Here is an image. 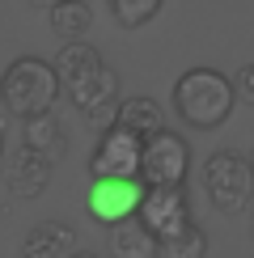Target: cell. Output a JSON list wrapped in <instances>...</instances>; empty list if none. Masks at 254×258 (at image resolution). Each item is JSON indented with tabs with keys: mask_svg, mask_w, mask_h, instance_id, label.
Segmentation results:
<instances>
[{
	"mask_svg": "<svg viewBox=\"0 0 254 258\" xmlns=\"http://www.w3.org/2000/svg\"><path fill=\"white\" fill-rule=\"evenodd\" d=\"M140 195H144L140 178H93V186H89V216H93V224H114V220L136 216Z\"/></svg>",
	"mask_w": 254,
	"mask_h": 258,
	"instance_id": "8992f818",
	"label": "cell"
},
{
	"mask_svg": "<svg viewBox=\"0 0 254 258\" xmlns=\"http://www.w3.org/2000/svg\"><path fill=\"white\" fill-rule=\"evenodd\" d=\"M114 123L144 140V136H153V132L165 127V110L157 106V98H127V102L114 106Z\"/></svg>",
	"mask_w": 254,
	"mask_h": 258,
	"instance_id": "7c38bea8",
	"label": "cell"
},
{
	"mask_svg": "<svg viewBox=\"0 0 254 258\" xmlns=\"http://www.w3.org/2000/svg\"><path fill=\"white\" fill-rule=\"evenodd\" d=\"M51 165H55V161H47L42 153L21 148L13 169H9V195L13 199H38L42 190H47V182H51Z\"/></svg>",
	"mask_w": 254,
	"mask_h": 258,
	"instance_id": "9c48e42d",
	"label": "cell"
},
{
	"mask_svg": "<svg viewBox=\"0 0 254 258\" xmlns=\"http://www.w3.org/2000/svg\"><path fill=\"white\" fill-rule=\"evenodd\" d=\"M233 81L216 68H186L174 81V114L195 132H212L233 114Z\"/></svg>",
	"mask_w": 254,
	"mask_h": 258,
	"instance_id": "6da1fadb",
	"label": "cell"
},
{
	"mask_svg": "<svg viewBox=\"0 0 254 258\" xmlns=\"http://www.w3.org/2000/svg\"><path fill=\"white\" fill-rule=\"evenodd\" d=\"M186 169H190V148L178 132L161 127V132L140 140V169H136V178L144 186H178L186 178Z\"/></svg>",
	"mask_w": 254,
	"mask_h": 258,
	"instance_id": "277c9868",
	"label": "cell"
},
{
	"mask_svg": "<svg viewBox=\"0 0 254 258\" xmlns=\"http://www.w3.org/2000/svg\"><path fill=\"white\" fill-rule=\"evenodd\" d=\"M68 258H98V254H68Z\"/></svg>",
	"mask_w": 254,
	"mask_h": 258,
	"instance_id": "7402d4cb",
	"label": "cell"
},
{
	"mask_svg": "<svg viewBox=\"0 0 254 258\" xmlns=\"http://www.w3.org/2000/svg\"><path fill=\"white\" fill-rule=\"evenodd\" d=\"M233 93H237L241 102L254 106V63H246V68H237V81H233Z\"/></svg>",
	"mask_w": 254,
	"mask_h": 258,
	"instance_id": "d6986e66",
	"label": "cell"
},
{
	"mask_svg": "<svg viewBox=\"0 0 254 258\" xmlns=\"http://www.w3.org/2000/svg\"><path fill=\"white\" fill-rule=\"evenodd\" d=\"M89 21H93V9L85 0H55L51 5V34L64 38V42L81 38L89 30Z\"/></svg>",
	"mask_w": 254,
	"mask_h": 258,
	"instance_id": "2e32d148",
	"label": "cell"
},
{
	"mask_svg": "<svg viewBox=\"0 0 254 258\" xmlns=\"http://www.w3.org/2000/svg\"><path fill=\"white\" fill-rule=\"evenodd\" d=\"M165 0H106V9H110V17L119 21L123 30H136V26H148L157 13H161Z\"/></svg>",
	"mask_w": 254,
	"mask_h": 258,
	"instance_id": "e0dca14e",
	"label": "cell"
},
{
	"mask_svg": "<svg viewBox=\"0 0 254 258\" xmlns=\"http://www.w3.org/2000/svg\"><path fill=\"white\" fill-rule=\"evenodd\" d=\"M0 161H5V127H0Z\"/></svg>",
	"mask_w": 254,
	"mask_h": 258,
	"instance_id": "44dd1931",
	"label": "cell"
},
{
	"mask_svg": "<svg viewBox=\"0 0 254 258\" xmlns=\"http://www.w3.org/2000/svg\"><path fill=\"white\" fill-rule=\"evenodd\" d=\"M21 123H26V148L42 153L47 161H55L64 153V123H59L55 110H38V114H30Z\"/></svg>",
	"mask_w": 254,
	"mask_h": 258,
	"instance_id": "4fadbf2b",
	"label": "cell"
},
{
	"mask_svg": "<svg viewBox=\"0 0 254 258\" xmlns=\"http://www.w3.org/2000/svg\"><path fill=\"white\" fill-rule=\"evenodd\" d=\"M250 237H254V216H250Z\"/></svg>",
	"mask_w": 254,
	"mask_h": 258,
	"instance_id": "cb8c5ba5",
	"label": "cell"
},
{
	"mask_svg": "<svg viewBox=\"0 0 254 258\" xmlns=\"http://www.w3.org/2000/svg\"><path fill=\"white\" fill-rule=\"evenodd\" d=\"M77 245V233L64 220H38L21 241V258H68Z\"/></svg>",
	"mask_w": 254,
	"mask_h": 258,
	"instance_id": "30bf717a",
	"label": "cell"
},
{
	"mask_svg": "<svg viewBox=\"0 0 254 258\" xmlns=\"http://www.w3.org/2000/svg\"><path fill=\"white\" fill-rule=\"evenodd\" d=\"M59 98V81L47 59L38 55H17L0 77V106L13 119H30L38 110H51Z\"/></svg>",
	"mask_w": 254,
	"mask_h": 258,
	"instance_id": "7a4b0ae2",
	"label": "cell"
},
{
	"mask_svg": "<svg viewBox=\"0 0 254 258\" xmlns=\"http://www.w3.org/2000/svg\"><path fill=\"white\" fill-rule=\"evenodd\" d=\"M64 93H68V102L77 106V110H93V106H106V102H119V77H114L110 63H98L93 72H85L81 81L64 85Z\"/></svg>",
	"mask_w": 254,
	"mask_h": 258,
	"instance_id": "ba28073f",
	"label": "cell"
},
{
	"mask_svg": "<svg viewBox=\"0 0 254 258\" xmlns=\"http://www.w3.org/2000/svg\"><path fill=\"white\" fill-rule=\"evenodd\" d=\"M136 216L144 220V229L153 233V237H165V233L182 229V224L190 220L182 182H178V186H144V195H140V208H136Z\"/></svg>",
	"mask_w": 254,
	"mask_h": 258,
	"instance_id": "52a82bcc",
	"label": "cell"
},
{
	"mask_svg": "<svg viewBox=\"0 0 254 258\" xmlns=\"http://www.w3.org/2000/svg\"><path fill=\"white\" fill-rule=\"evenodd\" d=\"M153 258H208V233L195 220H186L182 229L157 237V254Z\"/></svg>",
	"mask_w": 254,
	"mask_h": 258,
	"instance_id": "9a60e30c",
	"label": "cell"
},
{
	"mask_svg": "<svg viewBox=\"0 0 254 258\" xmlns=\"http://www.w3.org/2000/svg\"><path fill=\"white\" fill-rule=\"evenodd\" d=\"M98 63H102V55L89 47V42L72 38V42H64V47H59V55L51 59V72H55V81H59V89H64V85L81 81L85 72H93Z\"/></svg>",
	"mask_w": 254,
	"mask_h": 258,
	"instance_id": "5bb4252c",
	"label": "cell"
},
{
	"mask_svg": "<svg viewBox=\"0 0 254 258\" xmlns=\"http://www.w3.org/2000/svg\"><path fill=\"white\" fill-rule=\"evenodd\" d=\"M140 169V136L127 127H106L98 132V148L89 157V174L93 178H136Z\"/></svg>",
	"mask_w": 254,
	"mask_h": 258,
	"instance_id": "5b68a950",
	"label": "cell"
},
{
	"mask_svg": "<svg viewBox=\"0 0 254 258\" xmlns=\"http://www.w3.org/2000/svg\"><path fill=\"white\" fill-rule=\"evenodd\" d=\"M114 106H119V102H106V106H93V110H85V123H89L93 132H106V127H114Z\"/></svg>",
	"mask_w": 254,
	"mask_h": 258,
	"instance_id": "ac0fdd59",
	"label": "cell"
},
{
	"mask_svg": "<svg viewBox=\"0 0 254 258\" xmlns=\"http://www.w3.org/2000/svg\"><path fill=\"white\" fill-rule=\"evenodd\" d=\"M106 245H110V258H153L157 254V237L144 229L140 216H127V220H114L106 224Z\"/></svg>",
	"mask_w": 254,
	"mask_h": 258,
	"instance_id": "8fae6325",
	"label": "cell"
},
{
	"mask_svg": "<svg viewBox=\"0 0 254 258\" xmlns=\"http://www.w3.org/2000/svg\"><path fill=\"white\" fill-rule=\"evenodd\" d=\"M204 190L212 199V208L233 216V212H241L246 203L254 199V174H250V161L229 153V148H220V153H212L204 161Z\"/></svg>",
	"mask_w": 254,
	"mask_h": 258,
	"instance_id": "3957f363",
	"label": "cell"
},
{
	"mask_svg": "<svg viewBox=\"0 0 254 258\" xmlns=\"http://www.w3.org/2000/svg\"><path fill=\"white\" fill-rule=\"evenodd\" d=\"M246 161H250V174H254V153H250V157H246Z\"/></svg>",
	"mask_w": 254,
	"mask_h": 258,
	"instance_id": "603a6c76",
	"label": "cell"
},
{
	"mask_svg": "<svg viewBox=\"0 0 254 258\" xmlns=\"http://www.w3.org/2000/svg\"><path fill=\"white\" fill-rule=\"evenodd\" d=\"M26 5H34V9H51L55 0H26Z\"/></svg>",
	"mask_w": 254,
	"mask_h": 258,
	"instance_id": "ffe728a7",
	"label": "cell"
}]
</instances>
